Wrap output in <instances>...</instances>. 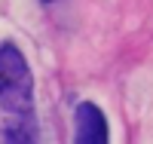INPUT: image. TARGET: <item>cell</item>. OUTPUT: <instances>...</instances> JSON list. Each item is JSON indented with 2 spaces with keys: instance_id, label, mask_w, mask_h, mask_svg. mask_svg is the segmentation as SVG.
<instances>
[{
  "instance_id": "1",
  "label": "cell",
  "mask_w": 153,
  "mask_h": 144,
  "mask_svg": "<svg viewBox=\"0 0 153 144\" xmlns=\"http://www.w3.org/2000/svg\"><path fill=\"white\" fill-rule=\"evenodd\" d=\"M0 107L3 113H31L34 77L16 43H0Z\"/></svg>"
},
{
  "instance_id": "2",
  "label": "cell",
  "mask_w": 153,
  "mask_h": 144,
  "mask_svg": "<svg viewBox=\"0 0 153 144\" xmlns=\"http://www.w3.org/2000/svg\"><path fill=\"white\" fill-rule=\"evenodd\" d=\"M74 144H110L104 110L92 101H80L74 110Z\"/></svg>"
},
{
  "instance_id": "3",
  "label": "cell",
  "mask_w": 153,
  "mask_h": 144,
  "mask_svg": "<svg viewBox=\"0 0 153 144\" xmlns=\"http://www.w3.org/2000/svg\"><path fill=\"white\" fill-rule=\"evenodd\" d=\"M0 144H40L34 113H9V120L0 123Z\"/></svg>"
},
{
  "instance_id": "4",
  "label": "cell",
  "mask_w": 153,
  "mask_h": 144,
  "mask_svg": "<svg viewBox=\"0 0 153 144\" xmlns=\"http://www.w3.org/2000/svg\"><path fill=\"white\" fill-rule=\"evenodd\" d=\"M43 3H55V0H43Z\"/></svg>"
}]
</instances>
